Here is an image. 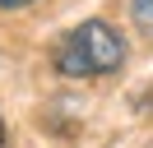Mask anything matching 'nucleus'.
Instances as JSON below:
<instances>
[{"mask_svg": "<svg viewBox=\"0 0 153 148\" xmlns=\"http://www.w3.org/2000/svg\"><path fill=\"white\" fill-rule=\"evenodd\" d=\"M0 148H5V120H0Z\"/></svg>", "mask_w": 153, "mask_h": 148, "instance_id": "obj_4", "label": "nucleus"}, {"mask_svg": "<svg viewBox=\"0 0 153 148\" xmlns=\"http://www.w3.org/2000/svg\"><path fill=\"white\" fill-rule=\"evenodd\" d=\"M130 18L144 37H153V0H130Z\"/></svg>", "mask_w": 153, "mask_h": 148, "instance_id": "obj_2", "label": "nucleus"}, {"mask_svg": "<svg viewBox=\"0 0 153 148\" xmlns=\"http://www.w3.org/2000/svg\"><path fill=\"white\" fill-rule=\"evenodd\" d=\"M125 65V42L111 23L88 18L74 33H65V42L56 46V70L70 79H97V74H116Z\"/></svg>", "mask_w": 153, "mask_h": 148, "instance_id": "obj_1", "label": "nucleus"}, {"mask_svg": "<svg viewBox=\"0 0 153 148\" xmlns=\"http://www.w3.org/2000/svg\"><path fill=\"white\" fill-rule=\"evenodd\" d=\"M23 5H33V0H0V9H23Z\"/></svg>", "mask_w": 153, "mask_h": 148, "instance_id": "obj_3", "label": "nucleus"}]
</instances>
